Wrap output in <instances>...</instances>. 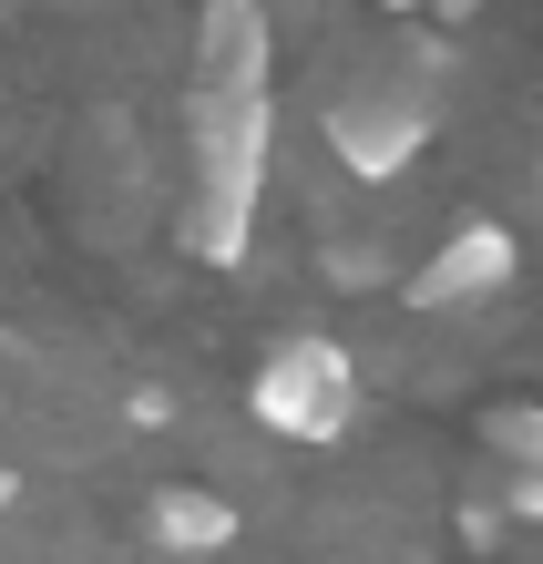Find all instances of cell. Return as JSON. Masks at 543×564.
<instances>
[{
  "mask_svg": "<svg viewBox=\"0 0 543 564\" xmlns=\"http://www.w3.org/2000/svg\"><path fill=\"white\" fill-rule=\"evenodd\" d=\"M267 93H195L185 104V257L236 268L267 206Z\"/></svg>",
  "mask_w": 543,
  "mask_h": 564,
  "instance_id": "6da1fadb",
  "label": "cell"
},
{
  "mask_svg": "<svg viewBox=\"0 0 543 564\" xmlns=\"http://www.w3.org/2000/svg\"><path fill=\"white\" fill-rule=\"evenodd\" d=\"M0 513H11V482H0Z\"/></svg>",
  "mask_w": 543,
  "mask_h": 564,
  "instance_id": "30bf717a",
  "label": "cell"
},
{
  "mask_svg": "<svg viewBox=\"0 0 543 564\" xmlns=\"http://www.w3.org/2000/svg\"><path fill=\"white\" fill-rule=\"evenodd\" d=\"M380 11H400V21H411V11H421V0H380Z\"/></svg>",
  "mask_w": 543,
  "mask_h": 564,
  "instance_id": "9c48e42d",
  "label": "cell"
},
{
  "mask_svg": "<svg viewBox=\"0 0 543 564\" xmlns=\"http://www.w3.org/2000/svg\"><path fill=\"white\" fill-rule=\"evenodd\" d=\"M421 144H431V93H421V73H369V83H338L328 93V154L349 164L359 185L411 175Z\"/></svg>",
  "mask_w": 543,
  "mask_h": 564,
  "instance_id": "3957f363",
  "label": "cell"
},
{
  "mask_svg": "<svg viewBox=\"0 0 543 564\" xmlns=\"http://www.w3.org/2000/svg\"><path fill=\"white\" fill-rule=\"evenodd\" d=\"M278 21L267 0H195V93H267Z\"/></svg>",
  "mask_w": 543,
  "mask_h": 564,
  "instance_id": "5b68a950",
  "label": "cell"
},
{
  "mask_svg": "<svg viewBox=\"0 0 543 564\" xmlns=\"http://www.w3.org/2000/svg\"><path fill=\"white\" fill-rule=\"evenodd\" d=\"M421 11H431V21H452V31H461L471 11H482V0H421Z\"/></svg>",
  "mask_w": 543,
  "mask_h": 564,
  "instance_id": "ba28073f",
  "label": "cell"
},
{
  "mask_svg": "<svg viewBox=\"0 0 543 564\" xmlns=\"http://www.w3.org/2000/svg\"><path fill=\"white\" fill-rule=\"evenodd\" d=\"M144 544H154V564H206V554L236 544V503L206 482H154L144 492Z\"/></svg>",
  "mask_w": 543,
  "mask_h": 564,
  "instance_id": "8992f818",
  "label": "cell"
},
{
  "mask_svg": "<svg viewBox=\"0 0 543 564\" xmlns=\"http://www.w3.org/2000/svg\"><path fill=\"white\" fill-rule=\"evenodd\" d=\"M247 411L267 442H349V421H359V370H349V349L318 339V328H297V339H278L257 359V380H247Z\"/></svg>",
  "mask_w": 543,
  "mask_h": 564,
  "instance_id": "7a4b0ae2",
  "label": "cell"
},
{
  "mask_svg": "<svg viewBox=\"0 0 543 564\" xmlns=\"http://www.w3.org/2000/svg\"><path fill=\"white\" fill-rule=\"evenodd\" d=\"M523 268V247H513V226H492V216H461L452 237H441L421 268H411V308L421 318H452V308H482V297H502Z\"/></svg>",
  "mask_w": 543,
  "mask_h": 564,
  "instance_id": "277c9868",
  "label": "cell"
},
{
  "mask_svg": "<svg viewBox=\"0 0 543 564\" xmlns=\"http://www.w3.org/2000/svg\"><path fill=\"white\" fill-rule=\"evenodd\" d=\"M482 442L502 452V473H543V411L533 401H492L482 411Z\"/></svg>",
  "mask_w": 543,
  "mask_h": 564,
  "instance_id": "52a82bcc",
  "label": "cell"
}]
</instances>
